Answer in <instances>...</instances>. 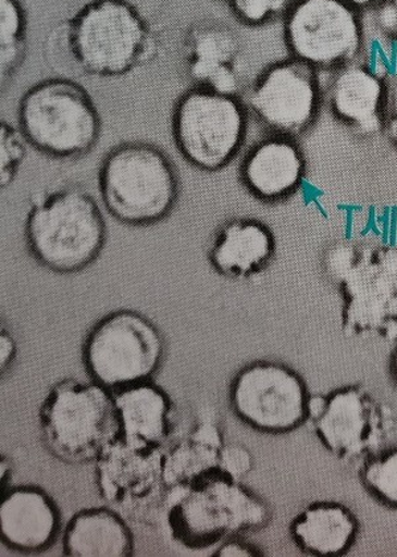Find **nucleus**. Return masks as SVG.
I'll return each instance as SVG.
<instances>
[{
  "label": "nucleus",
  "instance_id": "nucleus-1",
  "mask_svg": "<svg viewBox=\"0 0 397 557\" xmlns=\"http://www.w3.org/2000/svg\"><path fill=\"white\" fill-rule=\"evenodd\" d=\"M72 69L94 78H121L156 61L161 40L132 0H90L63 24Z\"/></svg>",
  "mask_w": 397,
  "mask_h": 557
},
{
  "label": "nucleus",
  "instance_id": "nucleus-2",
  "mask_svg": "<svg viewBox=\"0 0 397 557\" xmlns=\"http://www.w3.org/2000/svg\"><path fill=\"white\" fill-rule=\"evenodd\" d=\"M163 516L175 543L204 550L243 532L264 528L271 510L252 490L216 470L187 485L169 488Z\"/></svg>",
  "mask_w": 397,
  "mask_h": 557
},
{
  "label": "nucleus",
  "instance_id": "nucleus-3",
  "mask_svg": "<svg viewBox=\"0 0 397 557\" xmlns=\"http://www.w3.org/2000/svg\"><path fill=\"white\" fill-rule=\"evenodd\" d=\"M24 237L28 252L41 267L72 274L99 259L108 226L94 195L79 186H66L30 198Z\"/></svg>",
  "mask_w": 397,
  "mask_h": 557
},
{
  "label": "nucleus",
  "instance_id": "nucleus-4",
  "mask_svg": "<svg viewBox=\"0 0 397 557\" xmlns=\"http://www.w3.org/2000/svg\"><path fill=\"white\" fill-rule=\"evenodd\" d=\"M325 264L339 285L344 332L397 336V245L342 242L328 249Z\"/></svg>",
  "mask_w": 397,
  "mask_h": 557
},
{
  "label": "nucleus",
  "instance_id": "nucleus-5",
  "mask_svg": "<svg viewBox=\"0 0 397 557\" xmlns=\"http://www.w3.org/2000/svg\"><path fill=\"white\" fill-rule=\"evenodd\" d=\"M99 193L110 216L127 226L162 223L178 205L181 177L161 147L144 140L120 144L99 170Z\"/></svg>",
  "mask_w": 397,
  "mask_h": 557
},
{
  "label": "nucleus",
  "instance_id": "nucleus-6",
  "mask_svg": "<svg viewBox=\"0 0 397 557\" xmlns=\"http://www.w3.org/2000/svg\"><path fill=\"white\" fill-rule=\"evenodd\" d=\"M28 145L58 161H75L95 150L102 120L94 97L75 79L52 77L33 85L17 108Z\"/></svg>",
  "mask_w": 397,
  "mask_h": 557
},
{
  "label": "nucleus",
  "instance_id": "nucleus-7",
  "mask_svg": "<svg viewBox=\"0 0 397 557\" xmlns=\"http://www.w3.org/2000/svg\"><path fill=\"white\" fill-rule=\"evenodd\" d=\"M39 422L47 448L66 463H95L121 438L113 394L94 381L66 379L53 385L41 403Z\"/></svg>",
  "mask_w": 397,
  "mask_h": 557
},
{
  "label": "nucleus",
  "instance_id": "nucleus-8",
  "mask_svg": "<svg viewBox=\"0 0 397 557\" xmlns=\"http://www.w3.org/2000/svg\"><path fill=\"white\" fill-rule=\"evenodd\" d=\"M248 108L241 96L189 87L176 100L171 133L183 159L204 173H219L246 144Z\"/></svg>",
  "mask_w": 397,
  "mask_h": 557
},
{
  "label": "nucleus",
  "instance_id": "nucleus-9",
  "mask_svg": "<svg viewBox=\"0 0 397 557\" xmlns=\"http://www.w3.org/2000/svg\"><path fill=\"white\" fill-rule=\"evenodd\" d=\"M164 338L157 324L138 311H113L95 324L83 347L91 381L110 392L150 382L164 358Z\"/></svg>",
  "mask_w": 397,
  "mask_h": 557
},
{
  "label": "nucleus",
  "instance_id": "nucleus-10",
  "mask_svg": "<svg viewBox=\"0 0 397 557\" xmlns=\"http://www.w3.org/2000/svg\"><path fill=\"white\" fill-rule=\"evenodd\" d=\"M289 57L313 69H342L363 46L359 11L345 0H295L283 17Z\"/></svg>",
  "mask_w": 397,
  "mask_h": 557
},
{
  "label": "nucleus",
  "instance_id": "nucleus-11",
  "mask_svg": "<svg viewBox=\"0 0 397 557\" xmlns=\"http://www.w3.org/2000/svg\"><path fill=\"white\" fill-rule=\"evenodd\" d=\"M309 389L290 367L258 360L231 384L232 411L244 424L268 434H284L307 424Z\"/></svg>",
  "mask_w": 397,
  "mask_h": 557
},
{
  "label": "nucleus",
  "instance_id": "nucleus-12",
  "mask_svg": "<svg viewBox=\"0 0 397 557\" xmlns=\"http://www.w3.org/2000/svg\"><path fill=\"white\" fill-rule=\"evenodd\" d=\"M244 102L269 132L296 138L314 124L320 110L317 70L290 57L274 61L250 84Z\"/></svg>",
  "mask_w": 397,
  "mask_h": 557
},
{
  "label": "nucleus",
  "instance_id": "nucleus-13",
  "mask_svg": "<svg viewBox=\"0 0 397 557\" xmlns=\"http://www.w3.org/2000/svg\"><path fill=\"white\" fill-rule=\"evenodd\" d=\"M164 449L140 450L121 438L95 462L97 488L110 507L124 516L148 519L163 510L168 488L163 482Z\"/></svg>",
  "mask_w": 397,
  "mask_h": 557
},
{
  "label": "nucleus",
  "instance_id": "nucleus-14",
  "mask_svg": "<svg viewBox=\"0 0 397 557\" xmlns=\"http://www.w3.org/2000/svg\"><path fill=\"white\" fill-rule=\"evenodd\" d=\"M308 424L323 448L344 462L370 458L388 432L386 408L360 385L330 392L322 412Z\"/></svg>",
  "mask_w": 397,
  "mask_h": 557
},
{
  "label": "nucleus",
  "instance_id": "nucleus-15",
  "mask_svg": "<svg viewBox=\"0 0 397 557\" xmlns=\"http://www.w3.org/2000/svg\"><path fill=\"white\" fill-rule=\"evenodd\" d=\"M182 66L191 87L241 96L246 73L243 42L227 24H193L183 36Z\"/></svg>",
  "mask_w": 397,
  "mask_h": 557
},
{
  "label": "nucleus",
  "instance_id": "nucleus-16",
  "mask_svg": "<svg viewBox=\"0 0 397 557\" xmlns=\"http://www.w3.org/2000/svg\"><path fill=\"white\" fill-rule=\"evenodd\" d=\"M307 159L296 138L271 136L259 140L243 157L238 176L247 193L264 203L290 198L301 187Z\"/></svg>",
  "mask_w": 397,
  "mask_h": 557
},
{
  "label": "nucleus",
  "instance_id": "nucleus-17",
  "mask_svg": "<svg viewBox=\"0 0 397 557\" xmlns=\"http://www.w3.org/2000/svg\"><path fill=\"white\" fill-rule=\"evenodd\" d=\"M271 226L253 218H232L213 232L209 261L224 278L246 281L261 274L276 256Z\"/></svg>",
  "mask_w": 397,
  "mask_h": 557
},
{
  "label": "nucleus",
  "instance_id": "nucleus-18",
  "mask_svg": "<svg viewBox=\"0 0 397 557\" xmlns=\"http://www.w3.org/2000/svg\"><path fill=\"white\" fill-rule=\"evenodd\" d=\"M60 531L57 504L38 486H14L0 500V536L5 546L20 553L50 548Z\"/></svg>",
  "mask_w": 397,
  "mask_h": 557
},
{
  "label": "nucleus",
  "instance_id": "nucleus-19",
  "mask_svg": "<svg viewBox=\"0 0 397 557\" xmlns=\"http://www.w3.org/2000/svg\"><path fill=\"white\" fill-rule=\"evenodd\" d=\"M388 85L364 64L342 66L328 88V109L333 117L359 136L383 132Z\"/></svg>",
  "mask_w": 397,
  "mask_h": 557
},
{
  "label": "nucleus",
  "instance_id": "nucleus-20",
  "mask_svg": "<svg viewBox=\"0 0 397 557\" xmlns=\"http://www.w3.org/2000/svg\"><path fill=\"white\" fill-rule=\"evenodd\" d=\"M121 421V440L140 450L164 449L174 430V403L154 382L112 392Z\"/></svg>",
  "mask_w": 397,
  "mask_h": 557
},
{
  "label": "nucleus",
  "instance_id": "nucleus-21",
  "mask_svg": "<svg viewBox=\"0 0 397 557\" xmlns=\"http://www.w3.org/2000/svg\"><path fill=\"white\" fill-rule=\"evenodd\" d=\"M133 531L113 507H94L73 516L63 534V554L71 557H129Z\"/></svg>",
  "mask_w": 397,
  "mask_h": 557
},
{
  "label": "nucleus",
  "instance_id": "nucleus-22",
  "mask_svg": "<svg viewBox=\"0 0 397 557\" xmlns=\"http://www.w3.org/2000/svg\"><path fill=\"white\" fill-rule=\"evenodd\" d=\"M358 531L357 517L337 502H317L305 507L289 529L291 541L302 553L320 557L346 554Z\"/></svg>",
  "mask_w": 397,
  "mask_h": 557
},
{
  "label": "nucleus",
  "instance_id": "nucleus-23",
  "mask_svg": "<svg viewBox=\"0 0 397 557\" xmlns=\"http://www.w3.org/2000/svg\"><path fill=\"white\" fill-rule=\"evenodd\" d=\"M224 437L212 421L200 422L163 457V482L166 488L187 485L220 470Z\"/></svg>",
  "mask_w": 397,
  "mask_h": 557
},
{
  "label": "nucleus",
  "instance_id": "nucleus-24",
  "mask_svg": "<svg viewBox=\"0 0 397 557\" xmlns=\"http://www.w3.org/2000/svg\"><path fill=\"white\" fill-rule=\"evenodd\" d=\"M27 29V12L21 0H0V82L3 90L26 58Z\"/></svg>",
  "mask_w": 397,
  "mask_h": 557
},
{
  "label": "nucleus",
  "instance_id": "nucleus-25",
  "mask_svg": "<svg viewBox=\"0 0 397 557\" xmlns=\"http://www.w3.org/2000/svg\"><path fill=\"white\" fill-rule=\"evenodd\" d=\"M360 479L379 502L397 509V448L370 457Z\"/></svg>",
  "mask_w": 397,
  "mask_h": 557
},
{
  "label": "nucleus",
  "instance_id": "nucleus-26",
  "mask_svg": "<svg viewBox=\"0 0 397 557\" xmlns=\"http://www.w3.org/2000/svg\"><path fill=\"white\" fill-rule=\"evenodd\" d=\"M27 145L20 126L4 120L0 122V187L2 189H8L16 181L28 154Z\"/></svg>",
  "mask_w": 397,
  "mask_h": 557
},
{
  "label": "nucleus",
  "instance_id": "nucleus-27",
  "mask_svg": "<svg viewBox=\"0 0 397 557\" xmlns=\"http://www.w3.org/2000/svg\"><path fill=\"white\" fill-rule=\"evenodd\" d=\"M227 5L237 22L248 27H262L283 20L295 0H218Z\"/></svg>",
  "mask_w": 397,
  "mask_h": 557
},
{
  "label": "nucleus",
  "instance_id": "nucleus-28",
  "mask_svg": "<svg viewBox=\"0 0 397 557\" xmlns=\"http://www.w3.org/2000/svg\"><path fill=\"white\" fill-rule=\"evenodd\" d=\"M253 469V456L241 444L224 445L220 453V470L235 481H243Z\"/></svg>",
  "mask_w": 397,
  "mask_h": 557
},
{
  "label": "nucleus",
  "instance_id": "nucleus-29",
  "mask_svg": "<svg viewBox=\"0 0 397 557\" xmlns=\"http://www.w3.org/2000/svg\"><path fill=\"white\" fill-rule=\"evenodd\" d=\"M383 132L397 146V78L388 85L386 109H384Z\"/></svg>",
  "mask_w": 397,
  "mask_h": 557
},
{
  "label": "nucleus",
  "instance_id": "nucleus-30",
  "mask_svg": "<svg viewBox=\"0 0 397 557\" xmlns=\"http://www.w3.org/2000/svg\"><path fill=\"white\" fill-rule=\"evenodd\" d=\"M376 21L379 27H381L397 46V0H384V2L379 5Z\"/></svg>",
  "mask_w": 397,
  "mask_h": 557
},
{
  "label": "nucleus",
  "instance_id": "nucleus-31",
  "mask_svg": "<svg viewBox=\"0 0 397 557\" xmlns=\"http://www.w3.org/2000/svg\"><path fill=\"white\" fill-rule=\"evenodd\" d=\"M262 555L264 554L261 553V549L255 547L253 544L237 541L235 537L220 544L213 553V556L218 557H256Z\"/></svg>",
  "mask_w": 397,
  "mask_h": 557
},
{
  "label": "nucleus",
  "instance_id": "nucleus-32",
  "mask_svg": "<svg viewBox=\"0 0 397 557\" xmlns=\"http://www.w3.org/2000/svg\"><path fill=\"white\" fill-rule=\"evenodd\" d=\"M17 346L15 336L8 329L0 330V369L8 370L9 366L14 362Z\"/></svg>",
  "mask_w": 397,
  "mask_h": 557
},
{
  "label": "nucleus",
  "instance_id": "nucleus-33",
  "mask_svg": "<svg viewBox=\"0 0 397 557\" xmlns=\"http://www.w3.org/2000/svg\"><path fill=\"white\" fill-rule=\"evenodd\" d=\"M12 475H14V468L9 457H0V482H2V493L11 488Z\"/></svg>",
  "mask_w": 397,
  "mask_h": 557
},
{
  "label": "nucleus",
  "instance_id": "nucleus-34",
  "mask_svg": "<svg viewBox=\"0 0 397 557\" xmlns=\"http://www.w3.org/2000/svg\"><path fill=\"white\" fill-rule=\"evenodd\" d=\"M345 2L359 11L362 9L372 8V5H381L384 0H345Z\"/></svg>",
  "mask_w": 397,
  "mask_h": 557
},
{
  "label": "nucleus",
  "instance_id": "nucleus-35",
  "mask_svg": "<svg viewBox=\"0 0 397 557\" xmlns=\"http://www.w3.org/2000/svg\"><path fill=\"white\" fill-rule=\"evenodd\" d=\"M390 373H393L394 381L397 384V348L393 357V362H390Z\"/></svg>",
  "mask_w": 397,
  "mask_h": 557
}]
</instances>
